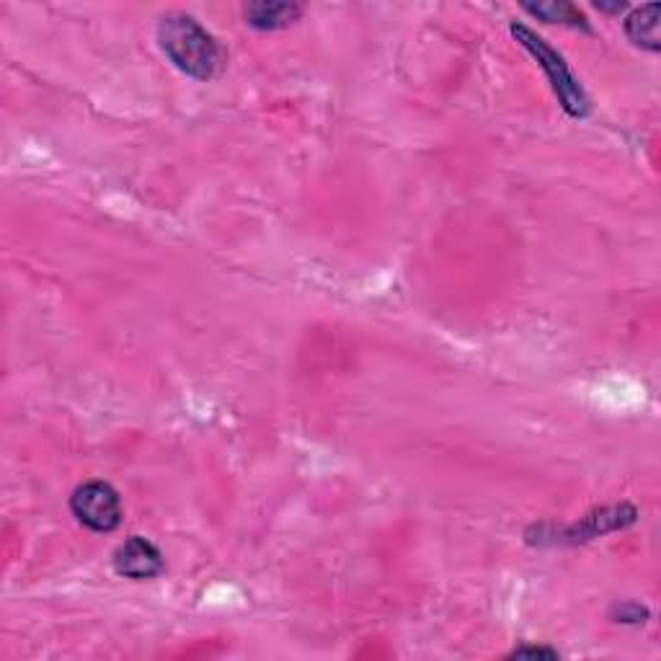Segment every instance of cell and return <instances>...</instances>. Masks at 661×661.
Here are the masks:
<instances>
[{
  "label": "cell",
  "mask_w": 661,
  "mask_h": 661,
  "mask_svg": "<svg viewBox=\"0 0 661 661\" xmlns=\"http://www.w3.org/2000/svg\"><path fill=\"white\" fill-rule=\"evenodd\" d=\"M158 42L168 60L197 81H212L225 65V52L218 40L187 13H174L160 21Z\"/></svg>",
  "instance_id": "obj_1"
},
{
  "label": "cell",
  "mask_w": 661,
  "mask_h": 661,
  "mask_svg": "<svg viewBox=\"0 0 661 661\" xmlns=\"http://www.w3.org/2000/svg\"><path fill=\"white\" fill-rule=\"evenodd\" d=\"M512 657H517V659H522V657H548V659H553V657H556V651H550V649H517V651H512Z\"/></svg>",
  "instance_id": "obj_8"
},
{
  "label": "cell",
  "mask_w": 661,
  "mask_h": 661,
  "mask_svg": "<svg viewBox=\"0 0 661 661\" xmlns=\"http://www.w3.org/2000/svg\"><path fill=\"white\" fill-rule=\"evenodd\" d=\"M512 34L517 36V42L522 44V48L533 52L537 63H541L545 75H548L553 91H556L560 106H564L571 117H587L589 98H587V94H584V88L579 86V81H576L571 71L566 67L564 57H560L553 48H548V44H545L541 36L533 32V29H527L522 24H512Z\"/></svg>",
  "instance_id": "obj_2"
},
{
  "label": "cell",
  "mask_w": 661,
  "mask_h": 661,
  "mask_svg": "<svg viewBox=\"0 0 661 661\" xmlns=\"http://www.w3.org/2000/svg\"><path fill=\"white\" fill-rule=\"evenodd\" d=\"M114 571L135 581L153 579V576L164 571V556L150 541L133 535L114 550Z\"/></svg>",
  "instance_id": "obj_4"
},
{
  "label": "cell",
  "mask_w": 661,
  "mask_h": 661,
  "mask_svg": "<svg viewBox=\"0 0 661 661\" xmlns=\"http://www.w3.org/2000/svg\"><path fill=\"white\" fill-rule=\"evenodd\" d=\"M659 13H661L659 3H646L626 19V34H628V40L636 44V48L649 50V52L661 50Z\"/></svg>",
  "instance_id": "obj_5"
},
{
  "label": "cell",
  "mask_w": 661,
  "mask_h": 661,
  "mask_svg": "<svg viewBox=\"0 0 661 661\" xmlns=\"http://www.w3.org/2000/svg\"><path fill=\"white\" fill-rule=\"evenodd\" d=\"M529 13H535V17H541L548 21V24H571V27H587V19H584V13H579L574 9L571 3H541V6H525Z\"/></svg>",
  "instance_id": "obj_7"
},
{
  "label": "cell",
  "mask_w": 661,
  "mask_h": 661,
  "mask_svg": "<svg viewBox=\"0 0 661 661\" xmlns=\"http://www.w3.org/2000/svg\"><path fill=\"white\" fill-rule=\"evenodd\" d=\"M300 17H303V9L297 3H251L245 9V21L261 32H274V29L295 24Z\"/></svg>",
  "instance_id": "obj_6"
},
{
  "label": "cell",
  "mask_w": 661,
  "mask_h": 661,
  "mask_svg": "<svg viewBox=\"0 0 661 661\" xmlns=\"http://www.w3.org/2000/svg\"><path fill=\"white\" fill-rule=\"evenodd\" d=\"M71 510L94 533H114L122 522L119 494L106 481H88L73 491Z\"/></svg>",
  "instance_id": "obj_3"
}]
</instances>
